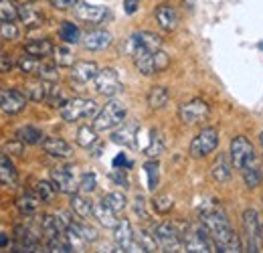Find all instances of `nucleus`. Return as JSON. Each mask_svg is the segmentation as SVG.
Segmentation results:
<instances>
[{
  "mask_svg": "<svg viewBox=\"0 0 263 253\" xmlns=\"http://www.w3.org/2000/svg\"><path fill=\"white\" fill-rule=\"evenodd\" d=\"M200 223L204 225V229L209 231L211 239L215 241L217 251H225V253L243 251V245H241L235 229L231 227L227 215L219 207H215V205L202 207L200 209Z\"/></svg>",
  "mask_w": 263,
  "mask_h": 253,
  "instance_id": "obj_1",
  "label": "nucleus"
},
{
  "mask_svg": "<svg viewBox=\"0 0 263 253\" xmlns=\"http://www.w3.org/2000/svg\"><path fill=\"white\" fill-rule=\"evenodd\" d=\"M182 247L184 251L191 253H211L217 251L215 241L211 239L209 231L204 229V225H189L184 235H182Z\"/></svg>",
  "mask_w": 263,
  "mask_h": 253,
  "instance_id": "obj_2",
  "label": "nucleus"
},
{
  "mask_svg": "<svg viewBox=\"0 0 263 253\" xmlns=\"http://www.w3.org/2000/svg\"><path fill=\"white\" fill-rule=\"evenodd\" d=\"M126 120V107L122 101H107L103 105V110L98 112L96 116V122H93V128L98 132H107V130H116L118 126H122Z\"/></svg>",
  "mask_w": 263,
  "mask_h": 253,
  "instance_id": "obj_3",
  "label": "nucleus"
},
{
  "mask_svg": "<svg viewBox=\"0 0 263 253\" xmlns=\"http://www.w3.org/2000/svg\"><path fill=\"white\" fill-rule=\"evenodd\" d=\"M93 116H98V103L93 99L73 97V99H67V103L61 107V118L69 124L79 120H89Z\"/></svg>",
  "mask_w": 263,
  "mask_h": 253,
  "instance_id": "obj_4",
  "label": "nucleus"
},
{
  "mask_svg": "<svg viewBox=\"0 0 263 253\" xmlns=\"http://www.w3.org/2000/svg\"><path fill=\"white\" fill-rule=\"evenodd\" d=\"M217 144H219V132H217V128H204V130H200L197 136L193 138L189 152H191L193 158H204L211 152H215Z\"/></svg>",
  "mask_w": 263,
  "mask_h": 253,
  "instance_id": "obj_5",
  "label": "nucleus"
},
{
  "mask_svg": "<svg viewBox=\"0 0 263 253\" xmlns=\"http://www.w3.org/2000/svg\"><path fill=\"white\" fill-rule=\"evenodd\" d=\"M134 63H136L140 73L152 75V73L164 71L166 67H168V63H170V59H168V55H166L162 49H158V51H152V53L134 55Z\"/></svg>",
  "mask_w": 263,
  "mask_h": 253,
  "instance_id": "obj_6",
  "label": "nucleus"
},
{
  "mask_svg": "<svg viewBox=\"0 0 263 253\" xmlns=\"http://www.w3.org/2000/svg\"><path fill=\"white\" fill-rule=\"evenodd\" d=\"M93 85H96V92L99 95H105V97H114L116 94L122 92V81H120V75L114 67L99 69L96 79H93Z\"/></svg>",
  "mask_w": 263,
  "mask_h": 253,
  "instance_id": "obj_7",
  "label": "nucleus"
},
{
  "mask_svg": "<svg viewBox=\"0 0 263 253\" xmlns=\"http://www.w3.org/2000/svg\"><path fill=\"white\" fill-rule=\"evenodd\" d=\"M162 49V39L154 32L148 31H140L136 34H132L130 41H128V51L130 55H140V53H152V51H158Z\"/></svg>",
  "mask_w": 263,
  "mask_h": 253,
  "instance_id": "obj_8",
  "label": "nucleus"
},
{
  "mask_svg": "<svg viewBox=\"0 0 263 253\" xmlns=\"http://www.w3.org/2000/svg\"><path fill=\"white\" fill-rule=\"evenodd\" d=\"M243 229L247 239V251H259L261 249V223L253 209H247L243 213Z\"/></svg>",
  "mask_w": 263,
  "mask_h": 253,
  "instance_id": "obj_9",
  "label": "nucleus"
},
{
  "mask_svg": "<svg viewBox=\"0 0 263 253\" xmlns=\"http://www.w3.org/2000/svg\"><path fill=\"white\" fill-rule=\"evenodd\" d=\"M154 235L158 239V245L164 251H178L182 247V235L178 233L176 225L172 223H160L154 227Z\"/></svg>",
  "mask_w": 263,
  "mask_h": 253,
  "instance_id": "obj_10",
  "label": "nucleus"
},
{
  "mask_svg": "<svg viewBox=\"0 0 263 253\" xmlns=\"http://www.w3.org/2000/svg\"><path fill=\"white\" fill-rule=\"evenodd\" d=\"M209 112L211 110H209V103L206 101H202V99H191V101H186V103L180 105L178 116H180V120L184 124L195 126V124H200V122H204L209 118Z\"/></svg>",
  "mask_w": 263,
  "mask_h": 253,
  "instance_id": "obj_11",
  "label": "nucleus"
},
{
  "mask_svg": "<svg viewBox=\"0 0 263 253\" xmlns=\"http://www.w3.org/2000/svg\"><path fill=\"white\" fill-rule=\"evenodd\" d=\"M51 183L55 185V189L65 194H73L75 190H79V180L75 178V172L71 166H57L51 170Z\"/></svg>",
  "mask_w": 263,
  "mask_h": 253,
  "instance_id": "obj_12",
  "label": "nucleus"
},
{
  "mask_svg": "<svg viewBox=\"0 0 263 253\" xmlns=\"http://www.w3.org/2000/svg\"><path fill=\"white\" fill-rule=\"evenodd\" d=\"M73 10H75V16H77L79 21H83V23H91V25H99V23H103V21L109 16V10H107L105 6L87 4V2H83V0L75 2Z\"/></svg>",
  "mask_w": 263,
  "mask_h": 253,
  "instance_id": "obj_13",
  "label": "nucleus"
},
{
  "mask_svg": "<svg viewBox=\"0 0 263 253\" xmlns=\"http://www.w3.org/2000/svg\"><path fill=\"white\" fill-rule=\"evenodd\" d=\"M229 152H231V160H233V166L241 170V168L245 166V162L255 154V148H253V144H251L245 136H235V138L231 140Z\"/></svg>",
  "mask_w": 263,
  "mask_h": 253,
  "instance_id": "obj_14",
  "label": "nucleus"
},
{
  "mask_svg": "<svg viewBox=\"0 0 263 253\" xmlns=\"http://www.w3.org/2000/svg\"><path fill=\"white\" fill-rule=\"evenodd\" d=\"M114 239L120 247V251H142V247L138 245L136 237H134V231H132V223L128 219H122L118 221V225L114 227Z\"/></svg>",
  "mask_w": 263,
  "mask_h": 253,
  "instance_id": "obj_15",
  "label": "nucleus"
},
{
  "mask_svg": "<svg viewBox=\"0 0 263 253\" xmlns=\"http://www.w3.org/2000/svg\"><path fill=\"white\" fill-rule=\"evenodd\" d=\"M27 105V95L21 94L18 89H0V110L4 114H18Z\"/></svg>",
  "mask_w": 263,
  "mask_h": 253,
  "instance_id": "obj_16",
  "label": "nucleus"
},
{
  "mask_svg": "<svg viewBox=\"0 0 263 253\" xmlns=\"http://www.w3.org/2000/svg\"><path fill=\"white\" fill-rule=\"evenodd\" d=\"M81 43L87 51H103L111 45V34L103 29H96V31L85 32L81 37Z\"/></svg>",
  "mask_w": 263,
  "mask_h": 253,
  "instance_id": "obj_17",
  "label": "nucleus"
},
{
  "mask_svg": "<svg viewBox=\"0 0 263 253\" xmlns=\"http://www.w3.org/2000/svg\"><path fill=\"white\" fill-rule=\"evenodd\" d=\"M154 16H156L158 27H160L162 31H166V32L174 31V29L178 27V12H176V8H174L172 4H168V2L160 4V6L156 8Z\"/></svg>",
  "mask_w": 263,
  "mask_h": 253,
  "instance_id": "obj_18",
  "label": "nucleus"
},
{
  "mask_svg": "<svg viewBox=\"0 0 263 253\" xmlns=\"http://www.w3.org/2000/svg\"><path fill=\"white\" fill-rule=\"evenodd\" d=\"M241 174L249 189H255L261 185V160L257 156V152L245 162V166L241 168Z\"/></svg>",
  "mask_w": 263,
  "mask_h": 253,
  "instance_id": "obj_19",
  "label": "nucleus"
},
{
  "mask_svg": "<svg viewBox=\"0 0 263 253\" xmlns=\"http://www.w3.org/2000/svg\"><path fill=\"white\" fill-rule=\"evenodd\" d=\"M67 223H69V219H67L65 215H43L41 229L51 239V237H57V235L67 233Z\"/></svg>",
  "mask_w": 263,
  "mask_h": 253,
  "instance_id": "obj_20",
  "label": "nucleus"
},
{
  "mask_svg": "<svg viewBox=\"0 0 263 253\" xmlns=\"http://www.w3.org/2000/svg\"><path fill=\"white\" fill-rule=\"evenodd\" d=\"M14 241L18 251H34L39 247V235L29 227H16L14 229Z\"/></svg>",
  "mask_w": 263,
  "mask_h": 253,
  "instance_id": "obj_21",
  "label": "nucleus"
},
{
  "mask_svg": "<svg viewBox=\"0 0 263 253\" xmlns=\"http://www.w3.org/2000/svg\"><path fill=\"white\" fill-rule=\"evenodd\" d=\"M43 150L49 154V156H55V158H69L73 154V148L67 144L63 138H55V136H49L43 140Z\"/></svg>",
  "mask_w": 263,
  "mask_h": 253,
  "instance_id": "obj_22",
  "label": "nucleus"
},
{
  "mask_svg": "<svg viewBox=\"0 0 263 253\" xmlns=\"http://www.w3.org/2000/svg\"><path fill=\"white\" fill-rule=\"evenodd\" d=\"M18 19L23 21L27 29H39L45 21V14L36 4H25L18 8Z\"/></svg>",
  "mask_w": 263,
  "mask_h": 253,
  "instance_id": "obj_23",
  "label": "nucleus"
},
{
  "mask_svg": "<svg viewBox=\"0 0 263 253\" xmlns=\"http://www.w3.org/2000/svg\"><path fill=\"white\" fill-rule=\"evenodd\" d=\"M98 71V65L93 61H75L73 67H71V77L77 83H89L91 79H96Z\"/></svg>",
  "mask_w": 263,
  "mask_h": 253,
  "instance_id": "obj_24",
  "label": "nucleus"
},
{
  "mask_svg": "<svg viewBox=\"0 0 263 253\" xmlns=\"http://www.w3.org/2000/svg\"><path fill=\"white\" fill-rule=\"evenodd\" d=\"M138 136V124H122L118 126V130L111 134V142L120 144V146H126V148H134L136 146V138Z\"/></svg>",
  "mask_w": 263,
  "mask_h": 253,
  "instance_id": "obj_25",
  "label": "nucleus"
},
{
  "mask_svg": "<svg viewBox=\"0 0 263 253\" xmlns=\"http://www.w3.org/2000/svg\"><path fill=\"white\" fill-rule=\"evenodd\" d=\"M0 185L4 187H10L14 189L18 185V174H16V168L12 164V160L8 154L0 152Z\"/></svg>",
  "mask_w": 263,
  "mask_h": 253,
  "instance_id": "obj_26",
  "label": "nucleus"
},
{
  "mask_svg": "<svg viewBox=\"0 0 263 253\" xmlns=\"http://www.w3.org/2000/svg\"><path fill=\"white\" fill-rule=\"evenodd\" d=\"M116 215H118V213H116L103 198L93 205V217H96L105 229H114V227L118 225V217H116Z\"/></svg>",
  "mask_w": 263,
  "mask_h": 253,
  "instance_id": "obj_27",
  "label": "nucleus"
},
{
  "mask_svg": "<svg viewBox=\"0 0 263 253\" xmlns=\"http://www.w3.org/2000/svg\"><path fill=\"white\" fill-rule=\"evenodd\" d=\"M211 174H213V178L219 183V185H225V183H229L231 180V164H229V158H227V154H219L217 160L213 162V166H211Z\"/></svg>",
  "mask_w": 263,
  "mask_h": 253,
  "instance_id": "obj_28",
  "label": "nucleus"
},
{
  "mask_svg": "<svg viewBox=\"0 0 263 253\" xmlns=\"http://www.w3.org/2000/svg\"><path fill=\"white\" fill-rule=\"evenodd\" d=\"M53 51H55V47H53V43L49 39H36V41H31V43L25 45V53L39 57V59L53 55Z\"/></svg>",
  "mask_w": 263,
  "mask_h": 253,
  "instance_id": "obj_29",
  "label": "nucleus"
},
{
  "mask_svg": "<svg viewBox=\"0 0 263 253\" xmlns=\"http://www.w3.org/2000/svg\"><path fill=\"white\" fill-rule=\"evenodd\" d=\"M71 209H73V213L79 217V219H89L91 215H93V205H91V201H87L85 196H81V194H71Z\"/></svg>",
  "mask_w": 263,
  "mask_h": 253,
  "instance_id": "obj_30",
  "label": "nucleus"
},
{
  "mask_svg": "<svg viewBox=\"0 0 263 253\" xmlns=\"http://www.w3.org/2000/svg\"><path fill=\"white\" fill-rule=\"evenodd\" d=\"M168 99H170V94H168V89L162 87V85H154L148 92V105L152 110H162L166 103H168Z\"/></svg>",
  "mask_w": 263,
  "mask_h": 253,
  "instance_id": "obj_31",
  "label": "nucleus"
},
{
  "mask_svg": "<svg viewBox=\"0 0 263 253\" xmlns=\"http://www.w3.org/2000/svg\"><path fill=\"white\" fill-rule=\"evenodd\" d=\"M25 92H27V97L33 99V101H43L47 99V94H49V81H31L25 85Z\"/></svg>",
  "mask_w": 263,
  "mask_h": 253,
  "instance_id": "obj_32",
  "label": "nucleus"
},
{
  "mask_svg": "<svg viewBox=\"0 0 263 253\" xmlns=\"http://www.w3.org/2000/svg\"><path fill=\"white\" fill-rule=\"evenodd\" d=\"M39 196H34L33 192H25L16 198V209L23 213V215H34L36 209H39Z\"/></svg>",
  "mask_w": 263,
  "mask_h": 253,
  "instance_id": "obj_33",
  "label": "nucleus"
},
{
  "mask_svg": "<svg viewBox=\"0 0 263 253\" xmlns=\"http://www.w3.org/2000/svg\"><path fill=\"white\" fill-rule=\"evenodd\" d=\"M144 152L150 158H156V156H160L164 152V138H162V134L158 130H152L150 132V142H148V146H146Z\"/></svg>",
  "mask_w": 263,
  "mask_h": 253,
  "instance_id": "obj_34",
  "label": "nucleus"
},
{
  "mask_svg": "<svg viewBox=\"0 0 263 253\" xmlns=\"http://www.w3.org/2000/svg\"><path fill=\"white\" fill-rule=\"evenodd\" d=\"M59 37H61L65 43H69V45H75V43L81 41V31L77 29V25H73V23H69V21H63L61 27H59Z\"/></svg>",
  "mask_w": 263,
  "mask_h": 253,
  "instance_id": "obj_35",
  "label": "nucleus"
},
{
  "mask_svg": "<svg viewBox=\"0 0 263 253\" xmlns=\"http://www.w3.org/2000/svg\"><path fill=\"white\" fill-rule=\"evenodd\" d=\"M14 136H16L18 140L27 142V144H39V142H43V132H41V130H36V128H33V126L18 128Z\"/></svg>",
  "mask_w": 263,
  "mask_h": 253,
  "instance_id": "obj_36",
  "label": "nucleus"
},
{
  "mask_svg": "<svg viewBox=\"0 0 263 253\" xmlns=\"http://www.w3.org/2000/svg\"><path fill=\"white\" fill-rule=\"evenodd\" d=\"M96 128L91 126H81L77 130V144L81 146V148H89V146H93L96 144V140H98V136H96Z\"/></svg>",
  "mask_w": 263,
  "mask_h": 253,
  "instance_id": "obj_37",
  "label": "nucleus"
},
{
  "mask_svg": "<svg viewBox=\"0 0 263 253\" xmlns=\"http://www.w3.org/2000/svg\"><path fill=\"white\" fill-rule=\"evenodd\" d=\"M158 168L160 166H158L156 160H148L144 164V172L148 176V189L150 190H156V187H158V180H160V170Z\"/></svg>",
  "mask_w": 263,
  "mask_h": 253,
  "instance_id": "obj_38",
  "label": "nucleus"
},
{
  "mask_svg": "<svg viewBox=\"0 0 263 253\" xmlns=\"http://www.w3.org/2000/svg\"><path fill=\"white\" fill-rule=\"evenodd\" d=\"M47 101H49V105H53V107H63L67 103V95L63 92V87H59V85H49V94H47Z\"/></svg>",
  "mask_w": 263,
  "mask_h": 253,
  "instance_id": "obj_39",
  "label": "nucleus"
},
{
  "mask_svg": "<svg viewBox=\"0 0 263 253\" xmlns=\"http://www.w3.org/2000/svg\"><path fill=\"white\" fill-rule=\"evenodd\" d=\"M116 213H122L124 209H126V205H128V201H126V194L124 192H120V190H114V192H109V194H105V198H103Z\"/></svg>",
  "mask_w": 263,
  "mask_h": 253,
  "instance_id": "obj_40",
  "label": "nucleus"
},
{
  "mask_svg": "<svg viewBox=\"0 0 263 253\" xmlns=\"http://www.w3.org/2000/svg\"><path fill=\"white\" fill-rule=\"evenodd\" d=\"M136 241H138V245L142 247V251H156V249H158V239H156V235H152V233H148V231H140L138 237H136Z\"/></svg>",
  "mask_w": 263,
  "mask_h": 253,
  "instance_id": "obj_41",
  "label": "nucleus"
},
{
  "mask_svg": "<svg viewBox=\"0 0 263 253\" xmlns=\"http://www.w3.org/2000/svg\"><path fill=\"white\" fill-rule=\"evenodd\" d=\"M53 57H55V63L59 67H73V63H75V57H73L69 47H55Z\"/></svg>",
  "mask_w": 263,
  "mask_h": 253,
  "instance_id": "obj_42",
  "label": "nucleus"
},
{
  "mask_svg": "<svg viewBox=\"0 0 263 253\" xmlns=\"http://www.w3.org/2000/svg\"><path fill=\"white\" fill-rule=\"evenodd\" d=\"M16 19H18V8L12 4V0H0V23H8Z\"/></svg>",
  "mask_w": 263,
  "mask_h": 253,
  "instance_id": "obj_43",
  "label": "nucleus"
},
{
  "mask_svg": "<svg viewBox=\"0 0 263 253\" xmlns=\"http://www.w3.org/2000/svg\"><path fill=\"white\" fill-rule=\"evenodd\" d=\"M55 185L49 183V180H39L36 183V196L43 201V203H51L53 196H55Z\"/></svg>",
  "mask_w": 263,
  "mask_h": 253,
  "instance_id": "obj_44",
  "label": "nucleus"
},
{
  "mask_svg": "<svg viewBox=\"0 0 263 253\" xmlns=\"http://www.w3.org/2000/svg\"><path fill=\"white\" fill-rule=\"evenodd\" d=\"M18 69L23 71V73H39V67H41V63H39V57H33V55H23L21 59H18Z\"/></svg>",
  "mask_w": 263,
  "mask_h": 253,
  "instance_id": "obj_45",
  "label": "nucleus"
},
{
  "mask_svg": "<svg viewBox=\"0 0 263 253\" xmlns=\"http://www.w3.org/2000/svg\"><path fill=\"white\" fill-rule=\"evenodd\" d=\"M18 27L14 25V21H8V23H0V37L4 41H16L18 39Z\"/></svg>",
  "mask_w": 263,
  "mask_h": 253,
  "instance_id": "obj_46",
  "label": "nucleus"
},
{
  "mask_svg": "<svg viewBox=\"0 0 263 253\" xmlns=\"http://www.w3.org/2000/svg\"><path fill=\"white\" fill-rule=\"evenodd\" d=\"M98 187V180H96V174L93 172H85V174H81V180H79V190L83 192V194H89V192H93Z\"/></svg>",
  "mask_w": 263,
  "mask_h": 253,
  "instance_id": "obj_47",
  "label": "nucleus"
},
{
  "mask_svg": "<svg viewBox=\"0 0 263 253\" xmlns=\"http://www.w3.org/2000/svg\"><path fill=\"white\" fill-rule=\"evenodd\" d=\"M39 77H41L43 81H49V83L57 81V79H59L57 65H41V67H39Z\"/></svg>",
  "mask_w": 263,
  "mask_h": 253,
  "instance_id": "obj_48",
  "label": "nucleus"
},
{
  "mask_svg": "<svg viewBox=\"0 0 263 253\" xmlns=\"http://www.w3.org/2000/svg\"><path fill=\"white\" fill-rule=\"evenodd\" d=\"M109 178H111V183L118 185V187H124V189L130 187L128 176H126V168H116V166H114V170L109 172Z\"/></svg>",
  "mask_w": 263,
  "mask_h": 253,
  "instance_id": "obj_49",
  "label": "nucleus"
},
{
  "mask_svg": "<svg viewBox=\"0 0 263 253\" xmlns=\"http://www.w3.org/2000/svg\"><path fill=\"white\" fill-rule=\"evenodd\" d=\"M152 205H154V209H156L158 213H168L174 203H172V198H170L168 194H158V196L152 201Z\"/></svg>",
  "mask_w": 263,
  "mask_h": 253,
  "instance_id": "obj_50",
  "label": "nucleus"
},
{
  "mask_svg": "<svg viewBox=\"0 0 263 253\" xmlns=\"http://www.w3.org/2000/svg\"><path fill=\"white\" fill-rule=\"evenodd\" d=\"M2 152L4 154H12V156H23V152H25V146H23V140H18L16 138V142H8L4 148H2Z\"/></svg>",
  "mask_w": 263,
  "mask_h": 253,
  "instance_id": "obj_51",
  "label": "nucleus"
},
{
  "mask_svg": "<svg viewBox=\"0 0 263 253\" xmlns=\"http://www.w3.org/2000/svg\"><path fill=\"white\" fill-rule=\"evenodd\" d=\"M134 211H136V215L140 217V219H148V211H146V201H144V196H136V201H134Z\"/></svg>",
  "mask_w": 263,
  "mask_h": 253,
  "instance_id": "obj_52",
  "label": "nucleus"
},
{
  "mask_svg": "<svg viewBox=\"0 0 263 253\" xmlns=\"http://www.w3.org/2000/svg\"><path fill=\"white\" fill-rule=\"evenodd\" d=\"M12 57H10V53H0V73H8L10 69H12Z\"/></svg>",
  "mask_w": 263,
  "mask_h": 253,
  "instance_id": "obj_53",
  "label": "nucleus"
},
{
  "mask_svg": "<svg viewBox=\"0 0 263 253\" xmlns=\"http://www.w3.org/2000/svg\"><path fill=\"white\" fill-rule=\"evenodd\" d=\"M114 166H116V168H126V170H128V168H132V160H128V156H126L124 152H120V154L114 158Z\"/></svg>",
  "mask_w": 263,
  "mask_h": 253,
  "instance_id": "obj_54",
  "label": "nucleus"
},
{
  "mask_svg": "<svg viewBox=\"0 0 263 253\" xmlns=\"http://www.w3.org/2000/svg\"><path fill=\"white\" fill-rule=\"evenodd\" d=\"M140 8V0H124V12L126 14H134Z\"/></svg>",
  "mask_w": 263,
  "mask_h": 253,
  "instance_id": "obj_55",
  "label": "nucleus"
},
{
  "mask_svg": "<svg viewBox=\"0 0 263 253\" xmlns=\"http://www.w3.org/2000/svg\"><path fill=\"white\" fill-rule=\"evenodd\" d=\"M51 4L57 8V10H67L75 4V0H51Z\"/></svg>",
  "mask_w": 263,
  "mask_h": 253,
  "instance_id": "obj_56",
  "label": "nucleus"
},
{
  "mask_svg": "<svg viewBox=\"0 0 263 253\" xmlns=\"http://www.w3.org/2000/svg\"><path fill=\"white\" fill-rule=\"evenodd\" d=\"M6 245H8V237H6V233L0 231V247H6Z\"/></svg>",
  "mask_w": 263,
  "mask_h": 253,
  "instance_id": "obj_57",
  "label": "nucleus"
},
{
  "mask_svg": "<svg viewBox=\"0 0 263 253\" xmlns=\"http://www.w3.org/2000/svg\"><path fill=\"white\" fill-rule=\"evenodd\" d=\"M259 140H261V146H263V132H261V136H259Z\"/></svg>",
  "mask_w": 263,
  "mask_h": 253,
  "instance_id": "obj_58",
  "label": "nucleus"
}]
</instances>
